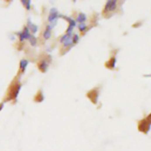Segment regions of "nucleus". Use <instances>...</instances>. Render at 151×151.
<instances>
[{
    "instance_id": "nucleus-1",
    "label": "nucleus",
    "mask_w": 151,
    "mask_h": 151,
    "mask_svg": "<svg viewBox=\"0 0 151 151\" xmlns=\"http://www.w3.org/2000/svg\"><path fill=\"white\" fill-rule=\"evenodd\" d=\"M58 17H59V13L56 9H51V13H50L49 17H48V21L50 22V25L48 27H49L51 30V28L53 27V26H55V24H56V21H57Z\"/></svg>"
},
{
    "instance_id": "nucleus-2",
    "label": "nucleus",
    "mask_w": 151,
    "mask_h": 151,
    "mask_svg": "<svg viewBox=\"0 0 151 151\" xmlns=\"http://www.w3.org/2000/svg\"><path fill=\"white\" fill-rule=\"evenodd\" d=\"M117 0H107L105 7V12H110L113 11L116 8Z\"/></svg>"
},
{
    "instance_id": "nucleus-3",
    "label": "nucleus",
    "mask_w": 151,
    "mask_h": 151,
    "mask_svg": "<svg viewBox=\"0 0 151 151\" xmlns=\"http://www.w3.org/2000/svg\"><path fill=\"white\" fill-rule=\"evenodd\" d=\"M30 37V35L29 34V29L27 27H25L24 30L19 34V38H20L21 41H24L25 39H29Z\"/></svg>"
},
{
    "instance_id": "nucleus-4",
    "label": "nucleus",
    "mask_w": 151,
    "mask_h": 151,
    "mask_svg": "<svg viewBox=\"0 0 151 151\" xmlns=\"http://www.w3.org/2000/svg\"><path fill=\"white\" fill-rule=\"evenodd\" d=\"M86 21V16L83 13H80L79 15L77 17V22H80L81 24H82L83 22H84Z\"/></svg>"
},
{
    "instance_id": "nucleus-5",
    "label": "nucleus",
    "mask_w": 151,
    "mask_h": 151,
    "mask_svg": "<svg viewBox=\"0 0 151 151\" xmlns=\"http://www.w3.org/2000/svg\"><path fill=\"white\" fill-rule=\"evenodd\" d=\"M27 64H28V61L26 60H22L20 62V68L22 70V71H24L25 69V68L27 67Z\"/></svg>"
},
{
    "instance_id": "nucleus-6",
    "label": "nucleus",
    "mask_w": 151,
    "mask_h": 151,
    "mask_svg": "<svg viewBox=\"0 0 151 151\" xmlns=\"http://www.w3.org/2000/svg\"><path fill=\"white\" fill-rule=\"evenodd\" d=\"M22 5L25 7L27 10H29L30 8V0H21Z\"/></svg>"
},
{
    "instance_id": "nucleus-7",
    "label": "nucleus",
    "mask_w": 151,
    "mask_h": 151,
    "mask_svg": "<svg viewBox=\"0 0 151 151\" xmlns=\"http://www.w3.org/2000/svg\"><path fill=\"white\" fill-rule=\"evenodd\" d=\"M43 35H44V38H46V39H48V38H51V29H50L49 27H48V29L45 30Z\"/></svg>"
},
{
    "instance_id": "nucleus-8",
    "label": "nucleus",
    "mask_w": 151,
    "mask_h": 151,
    "mask_svg": "<svg viewBox=\"0 0 151 151\" xmlns=\"http://www.w3.org/2000/svg\"><path fill=\"white\" fill-rule=\"evenodd\" d=\"M28 27H29V30H31L32 32H34V33H35V32H37V27H36V26H34V24H32L31 22H29V24H28Z\"/></svg>"
},
{
    "instance_id": "nucleus-9",
    "label": "nucleus",
    "mask_w": 151,
    "mask_h": 151,
    "mask_svg": "<svg viewBox=\"0 0 151 151\" xmlns=\"http://www.w3.org/2000/svg\"><path fill=\"white\" fill-rule=\"evenodd\" d=\"M29 41H30V42L33 45H35L36 43H37V41H36L35 38H34L33 36H31V35H30V37L29 38Z\"/></svg>"
},
{
    "instance_id": "nucleus-10",
    "label": "nucleus",
    "mask_w": 151,
    "mask_h": 151,
    "mask_svg": "<svg viewBox=\"0 0 151 151\" xmlns=\"http://www.w3.org/2000/svg\"><path fill=\"white\" fill-rule=\"evenodd\" d=\"M79 30H81V31H84L86 29V26L83 24H80L79 25Z\"/></svg>"
},
{
    "instance_id": "nucleus-11",
    "label": "nucleus",
    "mask_w": 151,
    "mask_h": 151,
    "mask_svg": "<svg viewBox=\"0 0 151 151\" xmlns=\"http://www.w3.org/2000/svg\"><path fill=\"white\" fill-rule=\"evenodd\" d=\"M78 39H79L78 35H74V37H73V43H77V41H78Z\"/></svg>"
},
{
    "instance_id": "nucleus-12",
    "label": "nucleus",
    "mask_w": 151,
    "mask_h": 151,
    "mask_svg": "<svg viewBox=\"0 0 151 151\" xmlns=\"http://www.w3.org/2000/svg\"><path fill=\"white\" fill-rule=\"evenodd\" d=\"M73 1H74V2H75V1H76V0H73Z\"/></svg>"
}]
</instances>
